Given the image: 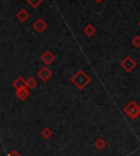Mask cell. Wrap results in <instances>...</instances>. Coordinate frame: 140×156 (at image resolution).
<instances>
[{"label": "cell", "mask_w": 140, "mask_h": 156, "mask_svg": "<svg viewBox=\"0 0 140 156\" xmlns=\"http://www.w3.org/2000/svg\"><path fill=\"white\" fill-rule=\"evenodd\" d=\"M91 82V78L83 70H79L75 73V76L71 78V83L78 90L82 91L87 85Z\"/></svg>", "instance_id": "1"}, {"label": "cell", "mask_w": 140, "mask_h": 156, "mask_svg": "<svg viewBox=\"0 0 140 156\" xmlns=\"http://www.w3.org/2000/svg\"><path fill=\"white\" fill-rule=\"evenodd\" d=\"M124 114L127 116L129 119L134 120L136 118H138L140 116V105L138 104L137 101H130L123 109Z\"/></svg>", "instance_id": "2"}, {"label": "cell", "mask_w": 140, "mask_h": 156, "mask_svg": "<svg viewBox=\"0 0 140 156\" xmlns=\"http://www.w3.org/2000/svg\"><path fill=\"white\" fill-rule=\"evenodd\" d=\"M120 67H122L126 72L129 73V72H131L136 67H137V62H136V60L132 57L127 56V57L124 58V59L120 61Z\"/></svg>", "instance_id": "3"}, {"label": "cell", "mask_w": 140, "mask_h": 156, "mask_svg": "<svg viewBox=\"0 0 140 156\" xmlns=\"http://www.w3.org/2000/svg\"><path fill=\"white\" fill-rule=\"evenodd\" d=\"M52 76H53L52 71H50V68H47V67L42 68L41 70L37 72V76H39L43 82H47V81L52 78Z\"/></svg>", "instance_id": "4"}, {"label": "cell", "mask_w": 140, "mask_h": 156, "mask_svg": "<svg viewBox=\"0 0 140 156\" xmlns=\"http://www.w3.org/2000/svg\"><path fill=\"white\" fill-rule=\"evenodd\" d=\"M16 95L20 101H25L30 96V89L28 86H23L20 89H16Z\"/></svg>", "instance_id": "5"}, {"label": "cell", "mask_w": 140, "mask_h": 156, "mask_svg": "<svg viewBox=\"0 0 140 156\" xmlns=\"http://www.w3.org/2000/svg\"><path fill=\"white\" fill-rule=\"evenodd\" d=\"M33 27H34V30L36 32H39V33H43V32L47 29V23L43 19H37L36 21L34 22Z\"/></svg>", "instance_id": "6"}, {"label": "cell", "mask_w": 140, "mask_h": 156, "mask_svg": "<svg viewBox=\"0 0 140 156\" xmlns=\"http://www.w3.org/2000/svg\"><path fill=\"white\" fill-rule=\"evenodd\" d=\"M41 60H42V62H44V65L50 66V63L54 62L55 56L53 55V54L50 51V50H46V51H45L44 54H43V55L41 56Z\"/></svg>", "instance_id": "7"}, {"label": "cell", "mask_w": 140, "mask_h": 156, "mask_svg": "<svg viewBox=\"0 0 140 156\" xmlns=\"http://www.w3.org/2000/svg\"><path fill=\"white\" fill-rule=\"evenodd\" d=\"M17 19L21 22H26L30 18V13L25 10V9H21L20 11H18L17 13Z\"/></svg>", "instance_id": "8"}, {"label": "cell", "mask_w": 140, "mask_h": 156, "mask_svg": "<svg viewBox=\"0 0 140 156\" xmlns=\"http://www.w3.org/2000/svg\"><path fill=\"white\" fill-rule=\"evenodd\" d=\"M83 33L88 37H92L94 34L96 33V29L92 24H87V25L84 26V29H83Z\"/></svg>", "instance_id": "9"}, {"label": "cell", "mask_w": 140, "mask_h": 156, "mask_svg": "<svg viewBox=\"0 0 140 156\" xmlns=\"http://www.w3.org/2000/svg\"><path fill=\"white\" fill-rule=\"evenodd\" d=\"M12 85H13V87H14V89H20V87L26 86V81L24 80L22 76H18L16 80L13 81Z\"/></svg>", "instance_id": "10"}, {"label": "cell", "mask_w": 140, "mask_h": 156, "mask_svg": "<svg viewBox=\"0 0 140 156\" xmlns=\"http://www.w3.org/2000/svg\"><path fill=\"white\" fill-rule=\"evenodd\" d=\"M94 146H95L99 151H102V150H104L105 146H106V142H105L104 139L99 138V139H96V141L94 142Z\"/></svg>", "instance_id": "11"}, {"label": "cell", "mask_w": 140, "mask_h": 156, "mask_svg": "<svg viewBox=\"0 0 140 156\" xmlns=\"http://www.w3.org/2000/svg\"><path fill=\"white\" fill-rule=\"evenodd\" d=\"M26 86H28L30 90L35 89V87L37 86V81L35 80L33 76H31V78H29L28 80H26Z\"/></svg>", "instance_id": "12"}, {"label": "cell", "mask_w": 140, "mask_h": 156, "mask_svg": "<svg viewBox=\"0 0 140 156\" xmlns=\"http://www.w3.org/2000/svg\"><path fill=\"white\" fill-rule=\"evenodd\" d=\"M52 134H53V131L50 130V128H44L43 130H42V132H41V135L43 136L44 139H48V138H50L52 136Z\"/></svg>", "instance_id": "13"}, {"label": "cell", "mask_w": 140, "mask_h": 156, "mask_svg": "<svg viewBox=\"0 0 140 156\" xmlns=\"http://www.w3.org/2000/svg\"><path fill=\"white\" fill-rule=\"evenodd\" d=\"M28 3L31 5L32 8L36 9L37 7L42 3V0H28Z\"/></svg>", "instance_id": "14"}, {"label": "cell", "mask_w": 140, "mask_h": 156, "mask_svg": "<svg viewBox=\"0 0 140 156\" xmlns=\"http://www.w3.org/2000/svg\"><path fill=\"white\" fill-rule=\"evenodd\" d=\"M131 44H132V46L136 47V48H140V36L139 35H137V36H135L134 38H132Z\"/></svg>", "instance_id": "15"}, {"label": "cell", "mask_w": 140, "mask_h": 156, "mask_svg": "<svg viewBox=\"0 0 140 156\" xmlns=\"http://www.w3.org/2000/svg\"><path fill=\"white\" fill-rule=\"evenodd\" d=\"M8 156H21V155H20V154H19V153H18V152H17V151H12V152H11L10 154H9Z\"/></svg>", "instance_id": "16"}, {"label": "cell", "mask_w": 140, "mask_h": 156, "mask_svg": "<svg viewBox=\"0 0 140 156\" xmlns=\"http://www.w3.org/2000/svg\"><path fill=\"white\" fill-rule=\"evenodd\" d=\"M94 1H95L96 3H102L104 1V0H94Z\"/></svg>", "instance_id": "17"}, {"label": "cell", "mask_w": 140, "mask_h": 156, "mask_svg": "<svg viewBox=\"0 0 140 156\" xmlns=\"http://www.w3.org/2000/svg\"><path fill=\"white\" fill-rule=\"evenodd\" d=\"M138 26L140 27V20H139V22H138Z\"/></svg>", "instance_id": "18"}]
</instances>
